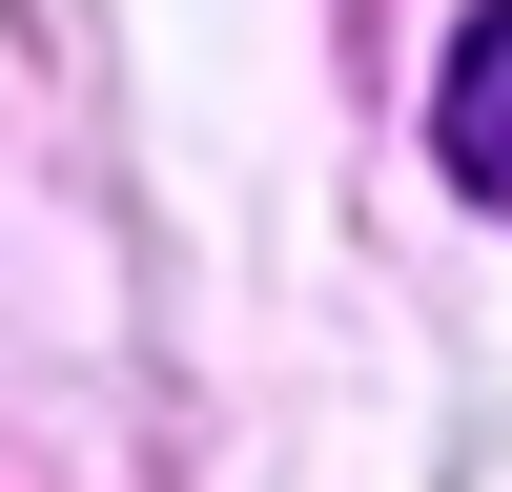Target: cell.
<instances>
[{"mask_svg": "<svg viewBox=\"0 0 512 492\" xmlns=\"http://www.w3.org/2000/svg\"><path fill=\"white\" fill-rule=\"evenodd\" d=\"M431 144H451L472 205H512V0H472V41H451V82H431Z\"/></svg>", "mask_w": 512, "mask_h": 492, "instance_id": "obj_1", "label": "cell"}]
</instances>
